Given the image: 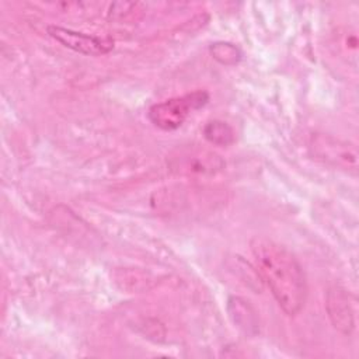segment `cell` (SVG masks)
I'll use <instances>...</instances> for the list:
<instances>
[{"label":"cell","instance_id":"cell-1","mask_svg":"<svg viewBox=\"0 0 359 359\" xmlns=\"http://www.w3.org/2000/svg\"><path fill=\"white\" fill-rule=\"evenodd\" d=\"M251 252L258 275L269 286L279 307L287 316H296L306 303L307 285L294 255L266 237H254Z\"/></svg>","mask_w":359,"mask_h":359},{"label":"cell","instance_id":"cell-8","mask_svg":"<svg viewBox=\"0 0 359 359\" xmlns=\"http://www.w3.org/2000/svg\"><path fill=\"white\" fill-rule=\"evenodd\" d=\"M210 50L213 57L224 65H233L240 59V50L227 42H217L210 48Z\"/></svg>","mask_w":359,"mask_h":359},{"label":"cell","instance_id":"cell-6","mask_svg":"<svg viewBox=\"0 0 359 359\" xmlns=\"http://www.w3.org/2000/svg\"><path fill=\"white\" fill-rule=\"evenodd\" d=\"M327 313L335 330L351 334L353 330V310L344 289L334 286L327 292Z\"/></svg>","mask_w":359,"mask_h":359},{"label":"cell","instance_id":"cell-5","mask_svg":"<svg viewBox=\"0 0 359 359\" xmlns=\"http://www.w3.org/2000/svg\"><path fill=\"white\" fill-rule=\"evenodd\" d=\"M49 36L60 42L63 46L83 53V55H105L114 48V41L108 36H97L84 32H79L70 28H63L59 25H49L46 28Z\"/></svg>","mask_w":359,"mask_h":359},{"label":"cell","instance_id":"cell-2","mask_svg":"<svg viewBox=\"0 0 359 359\" xmlns=\"http://www.w3.org/2000/svg\"><path fill=\"white\" fill-rule=\"evenodd\" d=\"M208 100L209 94L202 90L174 97L151 105L149 109V119L163 130H174L185 122L192 111L203 107Z\"/></svg>","mask_w":359,"mask_h":359},{"label":"cell","instance_id":"cell-7","mask_svg":"<svg viewBox=\"0 0 359 359\" xmlns=\"http://www.w3.org/2000/svg\"><path fill=\"white\" fill-rule=\"evenodd\" d=\"M203 136L209 143L216 146H229L236 139L233 128L229 123L219 119L209 121L203 126Z\"/></svg>","mask_w":359,"mask_h":359},{"label":"cell","instance_id":"cell-3","mask_svg":"<svg viewBox=\"0 0 359 359\" xmlns=\"http://www.w3.org/2000/svg\"><path fill=\"white\" fill-rule=\"evenodd\" d=\"M168 164L172 171L182 175H213L224 167L219 154L194 144L175 149Z\"/></svg>","mask_w":359,"mask_h":359},{"label":"cell","instance_id":"cell-4","mask_svg":"<svg viewBox=\"0 0 359 359\" xmlns=\"http://www.w3.org/2000/svg\"><path fill=\"white\" fill-rule=\"evenodd\" d=\"M310 149L318 160L335 168L352 172L358 170V151L355 144L328 135H314L310 140Z\"/></svg>","mask_w":359,"mask_h":359}]
</instances>
